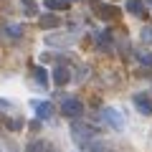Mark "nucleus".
Wrapping results in <instances>:
<instances>
[{
  "mask_svg": "<svg viewBox=\"0 0 152 152\" xmlns=\"http://www.w3.org/2000/svg\"><path fill=\"white\" fill-rule=\"evenodd\" d=\"M96 134H99V129H96L94 124H89V122L76 119L74 124H71V137H74L76 145H84V147H86V145H89V142H91Z\"/></svg>",
  "mask_w": 152,
  "mask_h": 152,
  "instance_id": "nucleus-1",
  "label": "nucleus"
},
{
  "mask_svg": "<svg viewBox=\"0 0 152 152\" xmlns=\"http://www.w3.org/2000/svg\"><path fill=\"white\" fill-rule=\"evenodd\" d=\"M102 119L107 122L109 127H114V129H124V117H122V112H117V109H112V107L102 109Z\"/></svg>",
  "mask_w": 152,
  "mask_h": 152,
  "instance_id": "nucleus-2",
  "label": "nucleus"
},
{
  "mask_svg": "<svg viewBox=\"0 0 152 152\" xmlns=\"http://www.w3.org/2000/svg\"><path fill=\"white\" fill-rule=\"evenodd\" d=\"M61 112H64V117H79L84 112V104L79 99H74V96H66L61 102Z\"/></svg>",
  "mask_w": 152,
  "mask_h": 152,
  "instance_id": "nucleus-3",
  "label": "nucleus"
},
{
  "mask_svg": "<svg viewBox=\"0 0 152 152\" xmlns=\"http://www.w3.org/2000/svg\"><path fill=\"white\" fill-rule=\"evenodd\" d=\"M91 8L94 13H96L102 20H114V18H119V10L112 5H104V3H99V0H91Z\"/></svg>",
  "mask_w": 152,
  "mask_h": 152,
  "instance_id": "nucleus-4",
  "label": "nucleus"
},
{
  "mask_svg": "<svg viewBox=\"0 0 152 152\" xmlns=\"http://www.w3.org/2000/svg\"><path fill=\"white\" fill-rule=\"evenodd\" d=\"M132 102H134V107H137V112H140V114H145V117H150V114H152V99L147 96V94H134Z\"/></svg>",
  "mask_w": 152,
  "mask_h": 152,
  "instance_id": "nucleus-5",
  "label": "nucleus"
},
{
  "mask_svg": "<svg viewBox=\"0 0 152 152\" xmlns=\"http://www.w3.org/2000/svg\"><path fill=\"white\" fill-rule=\"evenodd\" d=\"M33 109H36L38 119H51L53 117V104L51 102H33Z\"/></svg>",
  "mask_w": 152,
  "mask_h": 152,
  "instance_id": "nucleus-6",
  "label": "nucleus"
},
{
  "mask_svg": "<svg viewBox=\"0 0 152 152\" xmlns=\"http://www.w3.org/2000/svg\"><path fill=\"white\" fill-rule=\"evenodd\" d=\"M69 81H71L69 66H56V69H53V84H56V86H64V84H69Z\"/></svg>",
  "mask_w": 152,
  "mask_h": 152,
  "instance_id": "nucleus-7",
  "label": "nucleus"
},
{
  "mask_svg": "<svg viewBox=\"0 0 152 152\" xmlns=\"http://www.w3.org/2000/svg\"><path fill=\"white\" fill-rule=\"evenodd\" d=\"M124 8H127V13H132V15H147V10H145V3L142 0H127L124 3Z\"/></svg>",
  "mask_w": 152,
  "mask_h": 152,
  "instance_id": "nucleus-8",
  "label": "nucleus"
},
{
  "mask_svg": "<svg viewBox=\"0 0 152 152\" xmlns=\"http://www.w3.org/2000/svg\"><path fill=\"white\" fill-rule=\"evenodd\" d=\"M38 23H41V28H58L61 26V18L48 13V15H41V20H38Z\"/></svg>",
  "mask_w": 152,
  "mask_h": 152,
  "instance_id": "nucleus-9",
  "label": "nucleus"
},
{
  "mask_svg": "<svg viewBox=\"0 0 152 152\" xmlns=\"http://www.w3.org/2000/svg\"><path fill=\"white\" fill-rule=\"evenodd\" d=\"M48 150H51L48 142H43V140H36V142H31L26 147V152H48Z\"/></svg>",
  "mask_w": 152,
  "mask_h": 152,
  "instance_id": "nucleus-10",
  "label": "nucleus"
},
{
  "mask_svg": "<svg viewBox=\"0 0 152 152\" xmlns=\"http://www.w3.org/2000/svg\"><path fill=\"white\" fill-rule=\"evenodd\" d=\"M43 5L48 8V10H66L69 0H43Z\"/></svg>",
  "mask_w": 152,
  "mask_h": 152,
  "instance_id": "nucleus-11",
  "label": "nucleus"
},
{
  "mask_svg": "<svg viewBox=\"0 0 152 152\" xmlns=\"http://www.w3.org/2000/svg\"><path fill=\"white\" fill-rule=\"evenodd\" d=\"M96 43H99V48H112V36L107 31L96 33Z\"/></svg>",
  "mask_w": 152,
  "mask_h": 152,
  "instance_id": "nucleus-12",
  "label": "nucleus"
},
{
  "mask_svg": "<svg viewBox=\"0 0 152 152\" xmlns=\"http://www.w3.org/2000/svg\"><path fill=\"white\" fill-rule=\"evenodd\" d=\"M86 150H89V152H109L112 147H109L107 142H89V145H86Z\"/></svg>",
  "mask_w": 152,
  "mask_h": 152,
  "instance_id": "nucleus-13",
  "label": "nucleus"
},
{
  "mask_svg": "<svg viewBox=\"0 0 152 152\" xmlns=\"http://www.w3.org/2000/svg\"><path fill=\"white\" fill-rule=\"evenodd\" d=\"M137 58H140L142 66H150V69H152V51H140V53H137Z\"/></svg>",
  "mask_w": 152,
  "mask_h": 152,
  "instance_id": "nucleus-14",
  "label": "nucleus"
},
{
  "mask_svg": "<svg viewBox=\"0 0 152 152\" xmlns=\"http://www.w3.org/2000/svg\"><path fill=\"white\" fill-rule=\"evenodd\" d=\"M5 33L10 38H20L23 36V26H5Z\"/></svg>",
  "mask_w": 152,
  "mask_h": 152,
  "instance_id": "nucleus-15",
  "label": "nucleus"
},
{
  "mask_svg": "<svg viewBox=\"0 0 152 152\" xmlns=\"http://www.w3.org/2000/svg\"><path fill=\"white\" fill-rule=\"evenodd\" d=\"M33 76H36V81L46 89V71H43V69H33Z\"/></svg>",
  "mask_w": 152,
  "mask_h": 152,
  "instance_id": "nucleus-16",
  "label": "nucleus"
},
{
  "mask_svg": "<svg viewBox=\"0 0 152 152\" xmlns=\"http://www.w3.org/2000/svg\"><path fill=\"white\" fill-rule=\"evenodd\" d=\"M140 38H142V41H145V43H152V28H150V26H147V28H142Z\"/></svg>",
  "mask_w": 152,
  "mask_h": 152,
  "instance_id": "nucleus-17",
  "label": "nucleus"
},
{
  "mask_svg": "<svg viewBox=\"0 0 152 152\" xmlns=\"http://www.w3.org/2000/svg\"><path fill=\"white\" fill-rule=\"evenodd\" d=\"M23 5H26V15H36V5H33V0H23Z\"/></svg>",
  "mask_w": 152,
  "mask_h": 152,
  "instance_id": "nucleus-18",
  "label": "nucleus"
},
{
  "mask_svg": "<svg viewBox=\"0 0 152 152\" xmlns=\"http://www.w3.org/2000/svg\"><path fill=\"white\" fill-rule=\"evenodd\" d=\"M0 109H10V102H5V99H0Z\"/></svg>",
  "mask_w": 152,
  "mask_h": 152,
  "instance_id": "nucleus-19",
  "label": "nucleus"
},
{
  "mask_svg": "<svg viewBox=\"0 0 152 152\" xmlns=\"http://www.w3.org/2000/svg\"><path fill=\"white\" fill-rule=\"evenodd\" d=\"M69 3H76V0H69Z\"/></svg>",
  "mask_w": 152,
  "mask_h": 152,
  "instance_id": "nucleus-20",
  "label": "nucleus"
}]
</instances>
